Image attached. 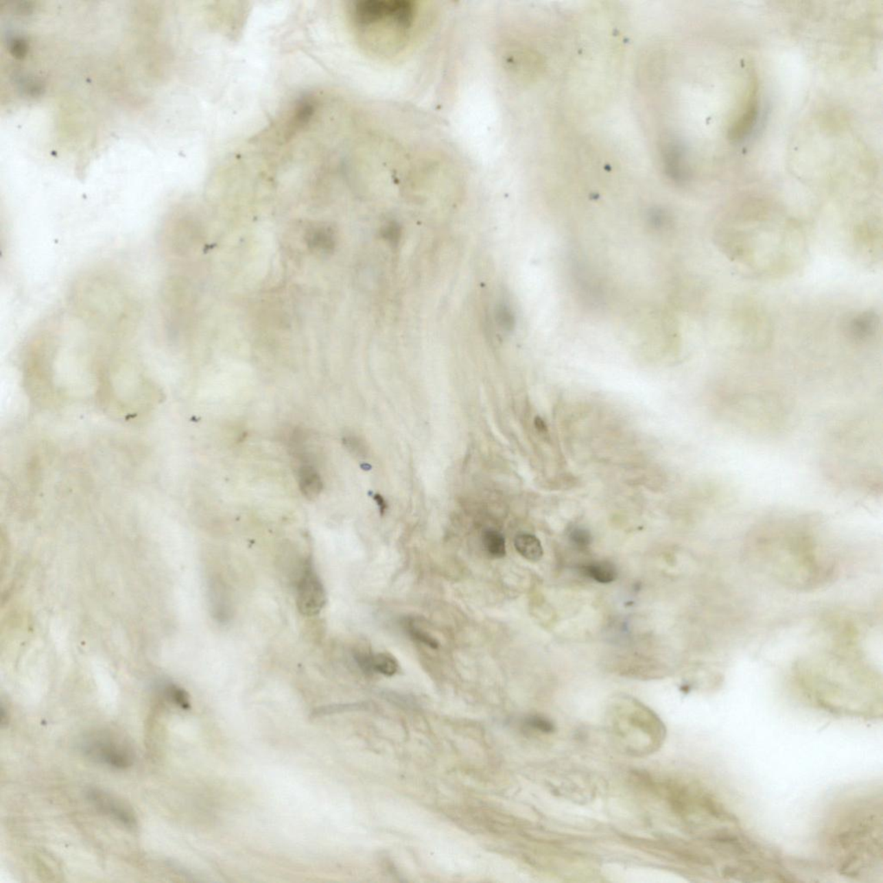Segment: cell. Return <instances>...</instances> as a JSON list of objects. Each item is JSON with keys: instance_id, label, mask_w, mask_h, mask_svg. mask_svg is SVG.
I'll return each mask as SVG.
<instances>
[{"instance_id": "6da1fadb", "label": "cell", "mask_w": 883, "mask_h": 883, "mask_svg": "<svg viewBox=\"0 0 883 883\" xmlns=\"http://www.w3.org/2000/svg\"><path fill=\"white\" fill-rule=\"evenodd\" d=\"M818 528L815 520L803 517L767 520L749 535L745 555L755 569L788 589H822L837 578L839 562Z\"/></svg>"}, {"instance_id": "7a4b0ae2", "label": "cell", "mask_w": 883, "mask_h": 883, "mask_svg": "<svg viewBox=\"0 0 883 883\" xmlns=\"http://www.w3.org/2000/svg\"><path fill=\"white\" fill-rule=\"evenodd\" d=\"M831 644L798 660L794 681L808 698L835 709L875 705L882 696V676L862 652L858 634L832 633Z\"/></svg>"}, {"instance_id": "3957f363", "label": "cell", "mask_w": 883, "mask_h": 883, "mask_svg": "<svg viewBox=\"0 0 883 883\" xmlns=\"http://www.w3.org/2000/svg\"><path fill=\"white\" fill-rule=\"evenodd\" d=\"M433 12L428 3L414 0H361L350 8L365 48L390 62L405 56L421 41L431 27Z\"/></svg>"}, {"instance_id": "277c9868", "label": "cell", "mask_w": 883, "mask_h": 883, "mask_svg": "<svg viewBox=\"0 0 883 883\" xmlns=\"http://www.w3.org/2000/svg\"><path fill=\"white\" fill-rule=\"evenodd\" d=\"M609 720L610 729L617 743L631 755L653 753L666 738V729L659 718L639 705L616 708Z\"/></svg>"}, {"instance_id": "5b68a950", "label": "cell", "mask_w": 883, "mask_h": 883, "mask_svg": "<svg viewBox=\"0 0 883 883\" xmlns=\"http://www.w3.org/2000/svg\"><path fill=\"white\" fill-rule=\"evenodd\" d=\"M80 748L91 761L113 768L123 770L132 766L135 752L132 745L123 738L110 731H98L83 738Z\"/></svg>"}, {"instance_id": "8992f818", "label": "cell", "mask_w": 883, "mask_h": 883, "mask_svg": "<svg viewBox=\"0 0 883 883\" xmlns=\"http://www.w3.org/2000/svg\"><path fill=\"white\" fill-rule=\"evenodd\" d=\"M327 592L314 569L311 557L305 560L297 585V606L305 616H316L327 605Z\"/></svg>"}, {"instance_id": "52a82bcc", "label": "cell", "mask_w": 883, "mask_h": 883, "mask_svg": "<svg viewBox=\"0 0 883 883\" xmlns=\"http://www.w3.org/2000/svg\"><path fill=\"white\" fill-rule=\"evenodd\" d=\"M87 800L94 808L122 827L135 830L137 819L135 812L128 804L99 788H91L86 793Z\"/></svg>"}, {"instance_id": "ba28073f", "label": "cell", "mask_w": 883, "mask_h": 883, "mask_svg": "<svg viewBox=\"0 0 883 883\" xmlns=\"http://www.w3.org/2000/svg\"><path fill=\"white\" fill-rule=\"evenodd\" d=\"M755 86H757L755 85L753 90H751L744 112L729 130L728 137L733 142L738 143L746 139L757 126L758 117H760V105Z\"/></svg>"}, {"instance_id": "9c48e42d", "label": "cell", "mask_w": 883, "mask_h": 883, "mask_svg": "<svg viewBox=\"0 0 883 883\" xmlns=\"http://www.w3.org/2000/svg\"><path fill=\"white\" fill-rule=\"evenodd\" d=\"M305 240L309 248L318 253L328 254L334 250L335 236L334 230L328 224H314L308 228Z\"/></svg>"}, {"instance_id": "30bf717a", "label": "cell", "mask_w": 883, "mask_h": 883, "mask_svg": "<svg viewBox=\"0 0 883 883\" xmlns=\"http://www.w3.org/2000/svg\"><path fill=\"white\" fill-rule=\"evenodd\" d=\"M298 481L302 495L308 499L318 498L323 489V482L320 473L308 463H305L298 468Z\"/></svg>"}, {"instance_id": "8fae6325", "label": "cell", "mask_w": 883, "mask_h": 883, "mask_svg": "<svg viewBox=\"0 0 883 883\" xmlns=\"http://www.w3.org/2000/svg\"><path fill=\"white\" fill-rule=\"evenodd\" d=\"M878 323V317L875 312L866 311L851 320L849 332L855 338L864 340L875 334Z\"/></svg>"}, {"instance_id": "7c38bea8", "label": "cell", "mask_w": 883, "mask_h": 883, "mask_svg": "<svg viewBox=\"0 0 883 883\" xmlns=\"http://www.w3.org/2000/svg\"><path fill=\"white\" fill-rule=\"evenodd\" d=\"M515 545L517 552L530 562H538L543 557V550L541 543L532 534H519L516 537Z\"/></svg>"}, {"instance_id": "4fadbf2b", "label": "cell", "mask_w": 883, "mask_h": 883, "mask_svg": "<svg viewBox=\"0 0 883 883\" xmlns=\"http://www.w3.org/2000/svg\"><path fill=\"white\" fill-rule=\"evenodd\" d=\"M314 110L315 105L311 99L301 100L295 108L294 116L292 117L290 123L288 124L286 137L293 136L298 130L303 128L314 115Z\"/></svg>"}, {"instance_id": "5bb4252c", "label": "cell", "mask_w": 883, "mask_h": 883, "mask_svg": "<svg viewBox=\"0 0 883 883\" xmlns=\"http://www.w3.org/2000/svg\"><path fill=\"white\" fill-rule=\"evenodd\" d=\"M582 572L600 583H611L617 578L615 567L610 563H596L582 567Z\"/></svg>"}, {"instance_id": "9a60e30c", "label": "cell", "mask_w": 883, "mask_h": 883, "mask_svg": "<svg viewBox=\"0 0 883 883\" xmlns=\"http://www.w3.org/2000/svg\"><path fill=\"white\" fill-rule=\"evenodd\" d=\"M370 670L371 672H378L384 676H394L399 670V664L391 655L380 653L371 655L370 657Z\"/></svg>"}, {"instance_id": "2e32d148", "label": "cell", "mask_w": 883, "mask_h": 883, "mask_svg": "<svg viewBox=\"0 0 883 883\" xmlns=\"http://www.w3.org/2000/svg\"><path fill=\"white\" fill-rule=\"evenodd\" d=\"M483 545L490 556L502 558L506 556V540L502 533L496 530H486L483 535Z\"/></svg>"}, {"instance_id": "e0dca14e", "label": "cell", "mask_w": 883, "mask_h": 883, "mask_svg": "<svg viewBox=\"0 0 883 883\" xmlns=\"http://www.w3.org/2000/svg\"><path fill=\"white\" fill-rule=\"evenodd\" d=\"M404 624L406 632H408L409 636L411 637L412 639L418 641L419 643L424 644L425 646L432 648V649H438L439 646L438 640H436L435 637H433L431 634L425 632L424 630L418 626L415 620L412 619L406 620Z\"/></svg>"}, {"instance_id": "ac0fdd59", "label": "cell", "mask_w": 883, "mask_h": 883, "mask_svg": "<svg viewBox=\"0 0 883 883\" xmlns=\"http://www.w3.org/2000/svg\"><path fill=\"white\" fill-rule=\"evenodd\" d=\"M496 320L505 331H512L515 327V316L508 304L499 303L496 307Z\"/></svg>"}, {"instance_id": "d6986e66", "label": "cell", "mask_w": 883, "mask_h": 883, "mask_svg": "<svg viewBox=\"0 0 883 883\" xmlns=\"http://www.w3.org/2000/svg\"><path fill=\"white\" fill-rule=\"evenodd\" d=\"M167 693L169 699L172 700L174 704L177 705V706H179L185 710L189 709V697H188V694L183 690L176 686H170L167 688Z\"/></svg>"}, {"instance_id": "ffe728a7", "label": "cell", "mask_w": 883, "mask_h": 883, "mask_svg": "<svg viewBox=\"0 0 883 883\" xmlns=\"http://www.w3.org/2000/svg\"><path fill=\"white\" fill-rule=\"evenodd\" d=\"M649 218L651 226L656 227L657 229H663V228H666L667 226H669L670 222L669 215H668L666 211L660 209L653 210L651 211Z\"/></svg>"}, {"instance_id": "44dd1931", "label": "cell", "mask_w": 883, "mask_h": 883, "mask_svg": "<svg viewBox=\"0 0 883 883\" xmlns=\"http://www.w3.org/2000/svg\"><path fill=\"white\" fill-rule=\"evenodd\" d=\"M382 236L389 243L396 244L398 243L399 238H401V227L395 222L388 223L382 230Z\"/></svg>"}, {"instance_id": "7402d4cb", "label": "cell", "mask_w": 883, "mask_h": 883, "mask_svg": "<svg viewBox=\"0 0 883 883\" xmlns=\"http://www.w3.org/2000/svg\"><path fill=\"white\" fill-rule=\"evenodd\" d=\"M570 539L577 546L586 547L591 543V535L587 530L582 528H576L570 533Z\"/></svg>"}, {"instance_id": "603a6c76", "label": "cell", "mask_w": 883, "mask_h": 883, "mask_svg": "<svg viewBox=\"0 0 883 883\" xmlns=\"http://www.w3.org/2000/svg\"><path fill=\"white\" fill-rule=\"evenodd\" d=\"M344 443L346 447H347L348 449H350L351 452L357 453H357L362 452V445H361L360 440L355 438V436H345L344 438Z\"/></svg>"}, {"instance_id": "cb8c5ba5", "label": "cell", "mask_w": 883, "mask_h": 883, "mask_svg": "<svg viewBox=\"0 0 883 883\" xmlns=\"http://www.w3.org/2000/svg\"><path fill=\"white\" fill-rule=\"evenodd\" d=\"M530 725H532V727L539 728V729L542 731H549L552 730L550 725L547 723L545 720H540V718H532V720H530Z\"/></svg>"}, {"instance_id": "d4e9b609", "label": "cell", "mask_w": 883, "mask_h": 883, "mask_svg": "<svg viewBox=\"0 0 883 883\" xmlns=\"http://www.w3.org/2000/svg\"><path fill=\"white\" fill-rule=\"evenodd\" d=\"M375 499L378 504L381 515H384L386 509H387V504H386L384 499L381 495H375Z\"/></svg>"}]
</instances>
